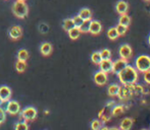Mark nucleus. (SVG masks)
<instances>
[{
  "mask_svg": "<svg viewBox=\"0 0 150 130\" xmlns=\"http://www.w3.org/2000/svg\"><path fill=\"white\" fill-rule=\"evenodd\" d=\"M117 77L124 85L136 83L138 79V71L135 67L127 65L120 72L117 73Z\"/></svg>",
  "mask_w": 150,
  "mask_h": 130,
  "instance_id": "nucleus-1",
  "label": "nucleus"
},
{
  "mask_svg": "<svg viewBox=\"0 0 150 130\" xmlns=\"http://www.w3.org/2000/svg\"><path fill=\"white\" fill-rule=\"evenodd\" d=\"M12 13L18 18H25L29 13V7L25 1H18L16 0L13 4H12Z\"/></svg>",
  "mask_w": 150,
  "mask_h": 130,
  "instance_id": "nucleus-2",
  "label": "nucleus"
},
{
  "mask_svg": "<svg viewBox=\"0 0 150 130\" xmlns=\"http://www.w3.org/2000/svg\"><path fill=\"white\" fill-rule=\"evenodd\" d=\"M136 69L140 72H145V71L150 69V57L148 55H140L136 59Z\"/></svg>",
  "mask_w": 150,
  "mask_h": 130,
  "instance_id": "nucleus-3",
  "label": "nucleus"
},
{
  "mask_svg": "<svg viewBox=\"0 0 150 130\" xmlns=\"http://www.w3.org/2000/svg\"><path fill=\"white\" fill-rule=\"evenodd\" d=\"M38 115V111L35 107H32V106H29L27 108H25L24 110L22 111L21 113V117L24 119L25 121H33L36 119Z\"/></svg>",
  "mask_w": 150,
  "mask_h": 130,
  "instance_id": "nucleus-4",
  "label": "nucleus"
},
{
  "mask_svg": "<svg viewBox=\"0 0 150 130\" xmlns=\"http://www.w3.org/2000/svg\"><path fill=\"white\" fill-rule=\"evenodd\" d=\"M21 111V105L16 101H8L6 106V112L9 115H18Z\"/></svg>",
  "mask_w": 150,
  "mask_h": 130,
  "instance_id": "nucleus-5",
  "label": "nucleus"
},
{
  "mask_svg": "<svg viewBox=\"0 0 150 130\" xmlns=\"http://www.w3.org/2000/svg\"><path fill=\"white\" fill-rule=\"evenodd\" d=\"M119 53H120V58L129 60L133 55V50H132V48H131L130 45H128V44H124V45H122L120 47Z\"/></svg>",
  "mask_w": 150,
  "mask_h": 130,
  "instance_id": "nucleus-6",
  "label": "nucleus"
},
{
  "mask_svg": "<svg viewBox=\"0 0 150 130\" xmlns=\"http://www.w3.org/2000/svg\"><path fill=\"white\" fill-rule=\"evenodd\" d=\"M127 65H128V60L120 58V59L115 60V62H112V70H111V72L117 74V73L120 72Z\"/></svg>",
  "mask_w": 150,
  "mask_h": 130,
  "instance_id": "nucleus-7",
  "label": "nucleus"
},
{
  "mask_svg": "<svg viewBox=\"0 0 150 130\" xmlns=\"http://www.w3.org/2000/svg\"><path fill=\"white\" fill-rule=\"evenodd\" d=\"M108 80V76H107V73L103 72V71L99 70L97 71L94 74V81L96 85H104L105 83Z\"/></svg>",
  "mask_w": 150,
  "mask_h": 130,
  "instance_id": "nucleus-8",
  "label": "nucleus"
},
{
  "mask_svg": "<svg viewBox=\"0 0 150 130\" xmlns=\"http://www.w3.org/2000/svg\"><path fill=\"white\" fill-rule=\"evenodd\" d=\"M8 35H9L10 39L18 40L23 36V29L20 26H12L8 31Z\"/></svg>",
  "mask_w": 150,
  "mask_h": 130,
  "instance_id": "nucleus-9",
  "label": "nucleus"
},
{
  "mask_svg": "<svg viewBox=\"0 0 150 130\" xmlns=\"http://www.w3.org/2000/svg\"><path fill=\"white\" fill-rule=\"evenodd\" d=\"M0 98H1L2 102L5 103L8 102L11 98V89L7 85H1L0 87Z\"/></svg>",
  "mask_w": 150,
  "mask_h": 130,
  "instance_id": "nucleus-10",
  "label": "nucleus"
},
{
  "mask_svg": "<svg viewBox=\"0 0 150 130\" xmlns=\"http://www.w3.org/2000/svg\"><path fill=\"white\" fill-rule=\"evenodd\" d=\"M102 31V24L98 20H92L90 22V28H89V33L92 35H98Z\"/></svg>",
  "mask_w": 150,
  "mask_h": 130,
  "instance_id": "nucleus-11",
  "label": "nucleus"
},
{
  "mask_svg": "<svg viewBox=\"0 0 150 130\" xmlns=\"http://www.w3.org/2000/svg\"><path fill=\"white\" fill-rule=\"evenodd\" d=\"M98 65L100 67V70L105 73H109L112 70V61H111V59L101 60V62Z\"/></svg>",
  "mask_w": 150,
  "mask_h": 130,
  "instance_id": "nucleus-12",
  "label": "nucleus"
},
{
  "mask_svg": "<svg viewBox=\"0 0 150 130\" xmlns=\"http://www.w3.org/2000/svg\"><path fill=\"white\" fill-rule=\"evenodd\" d=\"M115 9L119 14H126L129 9V4L124 0H120L115 5Z\"/></svg>",
  "mask_w": 150,
  "mask_h": 130,
  "instance_id": "nucleus-13",
  "label": "nucleus"
},
{
  "mask_svg": "<svg viewBox=\"0 0 150 130\" xmlns=\"http://www.w3.org/2000/svg\"><path fill=\"white\" fill-rule=\"evenodd\" d=\"M52 45L48 42H45L40 46V52L43 56H49L52 53Z\"/></svg>",
  "mask_w": 150,
  "mask_h": 130,
  "instance_id": "nucleus-14",
  "label": "nucleus"
},
{
  "mask_svg": "<svg viewBox=\"0 0 150 130\" xmlns=\"http://www.w3.org/2000/svg\"><path fill=\"white\" fill-rule=\"evenodd\" d=\"M133 122H134V120H133L132 118H129V117L124 118L120 124V130H130L133 126Z\"/></svg>",
  "mask_w": 150,
  "mask_h": 130,
  "instance_id": "nucleus-15",
  "label": "nucleus"
},
{
  "mask_svg": "<svg viewBox=\"0 0 150 130\" xmlns=\"http://www.w3.org/2000/svg\"><path fill=\"white\" fill-rule=\"evenodd\" d=\"M79 15L83 18V20H92V11L89 8H83L80 10Z\"/></svg>",
  "mask_w": 150,
  "mask_h": 130,
  "instance_id": "nucleus-16",
  "label": "nucleus"
},
{
  "mask_svg": "<svg viewBox=\"0 0 150 130\" xmlns=\"http://www.w3.org/2000/svg\"><path fill=\"white\" fill-rule=\"evenodd\" d=\"M120 87L117 85H110L108 87V89H107V93H108V95L110 96V97H115V96H117V94H119V91H120Z\"/></svg>",
  "mask_w": 150,
  "mask_h": 130,
  "instance_id": "nucleus-17",
  "label": "nucleus"
},
{
  "mask_svg": "<svg viewBox=\"0 0 150 130\" xmlns=\"http://www.w3.org/2000/svg\"><path fill=\"white\" fill-rule=\"evenodd\" d=\"M126 106H124V105H117V106H115L112 108V110H111V114L113 115V116H119V115L122 114V113L126 111Z\"/></svg>",
  "mask_w": 150,
  "mask_h": 130,
  "instance_id": "nucleus-18",
  "label": "nucleus"
},
{
  "mask_svg": "<svg viewBox=\"0 0 150 130\" xmlns=\"http://www.w3.org/2000/svg\"><path fill=\"white\" fill-rule=\"evenodd\" d=\"M67 33H69V37L71 38V40H77L78 38L80 37V35H81V31H80V29L77 28V27H74V28L71 29Z\"/></svg>",
  "mask_w": 150,
  "mask_h": 130,
  "instance_id": "nucleus-19",
  "label": "nucleus"
},
{
  "mask_svg": "<svg viewBox=\"0 0 150 130\" xmlns=\"http://www.w3.org/2000/svg\"><path fill=\"white\" fill-rule=\"evenodd\" d=\"M74 27H75V24H74V22L71 18H65V20H63L62 28L65 32H69V31L71 30V29H73Z\"/></svg>",
  "mask_w": 150,
  "mask_h": 130,
  "instance_id": "nucleus-20",
  "label": "nucleus"
},
{
  "mask_svg": "<svg viewBox=\"0 0 150 130\" xmlns=\"http://www.w3.org/2000/svg\"><path fill=\"white\" fill-rule=\"evenodd\" d=\"M132 96V94L130 93V92L128 91L127 89H122V87H120V91H119V94H117V97L120 98V100H126V99H129Z\"/></svg>",
  "mask_w": 150,
  "mask_h": 130,
  "instance_id": "nucleus-21",
  "label": "nucleus"
},
{
  "mask_svg": "<svg viewBox=\"0 0 150 130\" xmlns=\"http://www.w3.org/2000/svg\"><path fill=\"white\" fill-rule=\"evenodd\" d=\"M119 24H122L125 27H129V24H131V17L128 14H120V20H119Z\"/></svg>",
  "mask_w": 150,
  "mask_h": 130,
  "instance_id": "nucleus-22",
  "label": "nucleus"
},
{
  "mask_svg": "<svg viewBox=\"0 0 150 130\" xmlns=\"http://www.w3.org/2000/svg\"><path fill=\"white\" fill-rule=\"evenodd\" d=\"M30 56L29 52L27 51L26 49H21L20 51L18 52V60H22V61H27Z\"/></svg>",
  "mask_w": 150,
  "mask_h": 130,
  "instance_id": "nucleus-23",
  "label": "nucleus"
},
{
  "mask_svg": "<svg viewBox=\"0 0 150 130\" xmlns=\"http://www.w3.org/2000/svg\"><path fill=\"white\" fill-rule=\"evenodd\" d=\"M27 68V62L26 61H22V60H18L16 63V69L18 72H24Z\"/></svg>",
  "mask_w": 150,
  "mask_h": 130,
  "instance_id": "nucleus-24",
  "label": "nucleus"
},
{
  "mask_svg": "<svg viewBox=\"0 0 150 130\" xmlns=\"http://www.w3.org/2000/svg\"><path fill=\"white\" fill-rule=\"evenodd\" d=\"M107 37H108L109 40L113 41V40H117V38L120 37L119 34L117 32V29L115 28H110L108 31H107Z\"/></svg>",
  "mask_w": 150,
  "mask_h": 130,
  "instance_id": "nucleus-25",
  "label": "nucleus"
},
{
  "mask_svg": "<svg viewBox=\"0 0 150 130\" xmlns=\"http://www.w3.org/2000/svg\"><path fill=\"white\" fill-rule=\"evenodd\" d=\"M101 60H102V58H101L100 52H93L92 55H91V61L94 64L98 65L101 62Z\"/></svg>",
  "mask_w": 150,
  "mask_h": 130,
  "instance_id": "nucleus-26",
  "label": "nucleus"
},
{
  "mask_svg": "<svg viewBox=\"0 0 150 130\" xmlns=\"http://www.w3.org/2000/svg\"><path fill=\"white\" fill-rule=\"evenodd\" d=\"M14 130H29V125L27 121H22V122H18L14 125Z\"/></svg>",
  "mask_w": 150,
  "mask_h": 130,
  "instance_id": "nucleus-27",
  "label": "nucleus"
},
{
  "mask_svg": "<svg viewBox=\"0 0 150 130\" xmlns=\"http://www.w3.org/2000/svg\"><path fill=\"white\" fill-rule=\"evenodd\" d=\"M90 22L91 20H84L83 24L80 26V31L81 33H89V28H90Z\"/></svg>",
  "mask_w": 150,
  "mask_h": 130,
  "instance_id": "nucleus-28",
  "label": "nucleus"
},
{
  "mask_svg": "<svg viewBox=\"0 0 150 130\" xmlns=\"http://www.w3.org/2000/svg\"><path fill=\"white\" fill-rule=\"evenodd\" d=\"M100 55H101L102 60L110 59L111 58V52H110V50H108V49H103L102 51L100 52Z\"/></svg>",
  "mask_w": 150,
  "mask_h": 130,
  "instance_id": "nucleus-29",
  "label": "nucleus"
},
{
  "mask_svg": "<svg viewBox=\"0 0 150 130\" xmlns=\"http://www.w3.org/2000/svg\"><path fill=\"white\" fill-rule=\"evenodd\" d=\"M102 127V122L100 120H93L91 122V129L92 130H99Z\"/></svg>",
  "mask_w": 150,
  "mask_h": 130,
  "instance_id": "nucleus-30",
  "label": "nucleus"
},
{
  "mask_svg": "<svg viewBox=\"0 0 150 130\" xmlns=\"http://www.w3.org/2000/svg\"><path fill=\"white\" fill-rule=\"evenodd\" d=\"M115 29H117V32L119 34V36H124L125 34L127 33V31H128V27H125L120 24H117V26L115 27Z\"/></svg>",
  "mask_w": 150,
  "mask_h": 130,
  "instance_id": "nucleus-31",
  "label": "nucleus"
},
{
  "mask_svg": "<svg viewBox=\"0 0 150 130\" xmlns=\"http://www.w3.org/2000/svg\"><path fill=\"white\" fill-rule=\"evenodd\" d=\"M73 22H74V24H75V27H77V28H80V26H81L82 24H83V18L81 17V16L78 14V15H76V16H74L73 18Z\"/></svg>",
  "mask_w": 150,
  "mask_h": 130,
  "instance_id": "nucleus-32",
  "label": "nucleus"
},
{
  "mask_svg": "<svg viewBox=\"0 0 150 130\" xmlns=\"http://www.w3.org/2000/svg\"><path fill=\"white\" fill-rule=\"evenodd\" d=\"M133 93L134 94H144V87L140 85H137L134 83V89H133Z\"/></svg>",
  "mask_w": 150,
  "mask_h": 130,
  "instance_id": "nucleus-33",
  "label": "nucleus"
},
{
  "mask_svg": "<svg viewBox=\"0 0 150 130\" xmlns=\"http://www.w3.org/2000/svg\"><path fill=\"white\" fill-rule=\"evenodd\" d=\"M5 120H6V113H5V111L0 107V125L3 124Z\"/></svg>",
  "mask_w": 150,
  "mask_h": 130,
  "instance_id": "nucleus-34",
  "label": "nucleus"
},
{
  "mask_svg": "<svg viewBox=\"0 0 150 130\" xmlns=\"http://www.w3.org/2000/svg\"><path fill=\"white\" fill-rule=\"evenodd\" d=\"M144 73V80L146 83H148V85H150V69L147 71H145Z\"/></svg>",
  "mask_w": 150,
  "mask_h": 130,
  "instance_id": "nucleus-35",
  "label": "nucleus"
},
{
  "mask_svg": "<svg viewBox=\"0 0 150 130\" xmlns=\"http://www.w3.org/2000/svg\"><path fill=\"white\" fill-rule=\"evenodd\" d=\"M113 106H115V102H113V101H109V102L106 104L107 108H110V107H113Z\"/></svg>",
  "mask_w": 150,
  "mask_h": 130,
  "instance_id": "nucleus-36",
  "label": "nucleus"
},
{
  "mask_svg": "<svg viewBox=\"0 0 150 130\" xmlns=\"http://www.w3.org/2000/svg\"><path fill=\"white\" fill-rule=\"evenodd\" d=\"M104 110H105V109H102V110H100V112H99V114H98L99 118H100V117L102 116V114H103V112H104Z\"/></svg>",
  "mask_w": 150,
  "mask_h": 130,
  "instance_id": "nucleus-37",
  "label": "nucleus"
},
{
  "mask_svg": "<svg viewBox=\"0 0 150 130\" xmlns=\"http://www.w3.org/2000/svg\"><path fill=\"white\" fill-rule=\"evenodd\" d=\"M108 130H120V129L117 128V127H111V128H108Z\"/></svg>",
  "mask_w": 150,
  "mask_h": 130,
  "instance_id": "nucleus-38",
  "label": "nucleus"
},
{
  "mask_svg": "<svg viewBox=\"0 0 150 130\" xmlns=\"http://www.w3.org/2000/svg\"><path fill=\"white\" fill-rule=\"evenodd\" d=\"M99 130H108V127H106V126H103V127H101Z\"/></svg>",
  "mask_w": 150,
  "mask_h": 130,
  "instance_id": "nucleus-39",
  "label": "nucleus"
},
{
  "mask_svg": "<svg viewBox=\"0 0 150 130\" xmlns=\"http://www.w3.org/2000/svg\"><path fill=\"white\" fill-rule=\"evenodd\" d=\"M148 43H149V45H150V35H149V37H148Z\"/></svg>",
  "mask_w": 150,
  "mask_h": 130,
  "instance_id": "nucleus-40",
  "label": "nucleus"
},
{
  "mask_svg": "<svg viewBox=\"0 0 150 130\" xmlns=\"http://www.w3.org/2000/svg\"><path fill=\"white\" fill-rule=\"evenodd\" d=\"M2 103H3V102H2V100H1V98H0V106H1V104H2Z\"/></svg>",
  "mask_w": 150,
  "mask_h": 130,
  "instance_id": "nucleus-41",
  "label": "nucleus"
},
{
  "mask_svg": "<svg viewBox=\"0 0 150 130\" xmlns=\"http://www.w3.org/2000/svg\"><path fill=\"white\" fill-rule=\"evenodd\" d=\"M141 130H149V129H146V128H144V129H141Z\"/></svg>",
  "mask_w": 150,
  "mask_h": 130,
  "instance_id": "nucleus-42",
  "label": "nucleus"
},
{
  "mask_svg": "<svg viewBox=\"0 0 150 130\" xmlns=\"http://www.w3.org/2000/svg\"><path fill=\"white\" fill-rule=\"evenodd\" d=\"M18 1H25V0H18Z\"/></svg>",
  "mask_w": 150,
  "mask_h": 130,
  "instance_id": "nucleus-43",
  "label": "nucleus"
},
{
  "mask_svg": "<svg viewBox=\"0 0 150 130\" xmlns=\"http://www.w3.org/2000/svg\"><path fill=\"white\" fill-rule=\"evenodd\" d=\"M144 1H150V0H144Z\"/></svg>",
  "mask_w": 150,
  "mask_h": 130,
  "instance_id": "nucleus-44",
  "label": "nucleus"
},
{
  "mask_svg": "<svg viewBox=\"0 0 150 130\" xmlns=\"http://www.w3.org/2000/svg\"><path fill=\"white\" fill-rule=\"evenodd\" d=\"M149 130H150V129H149Z\"/></svg>",
  "mask_w": 150,
  "mask_h": 130,
  "instance_id": "nucleus-45",
  "label": "nucleus"
}]
</instances>
